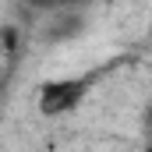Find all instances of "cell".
<instances>
[{
  "mask_svg": "<svg viewBox=\"0 0 152 152\" xmlns=\"http://www.w3.org/2000/svg\"><path fill=\"white\" fill-rule=\"evenodd\" d=\"M0 60H4V50H0Z\"/></svg>",
  "mask_w": 152,
  "mask_h": 152,
  "instance_id": "7",
  "label": "cell"
},
{
  "mask_svg": "<svg viewBox=\"0 0 152 152\" xmlns=\"http://www.w3.org/2000/svg\"><path fill=\"white\" fill-rule=\"evenodd\" d=\"M18 46H21V28L18 25H4L0 28V50H4V57H14Z\"/></svg>",
  "mask_w": 152,
  "mask_h": 152,
  "instance_id": "4",
  "label": "cell"
},
{
  "mask_svg": "<svg viewBox=\"0 0 152 152\" xmlns=\"http://www.w3.org/2000/svg\"><path fill=\"white\" fill-rule=\"evenodd\" d=\"M21 7L36 14H57V11H88L92 0H21Z\"/></svg>",
  "mask_w": 152,
  "mask_h": 152,
  "instance_id": "3",
  "label": "cell"
},
{
  "mask_svg": "<svg viewBox=\"0 0 152 152\" xmlns=\"http://www.w3.org/2000/svg\"><path fill=\"white\" fill-rule=\"evenodd\" d=\"M85 28V11H57V14H46V25H42V42H67Z\"/></svg>",
  "mask_w": 152,
  "mask_h": 152,
  "instance_id": "2",
  "label": "cell"
},
{
  "mask_svg": "<svg viewBox=\"0 0 152 152\" xmlns=\"http://www.w3.org/2000/svg\"><path fill=\"white\" fill-rule=\"evenodd\" d=\"M145 152H152V142H145Z\"/></svg>",
  "mask_w": 152,
  "mask_h": 152,
  "instance_id": "6",
  "label": "cell"
},
{
  "mask_svg": "<svg viewBox=\"0 0 152 152\" xmlns=\"http://www.w3.org/2000/svg\"><path fill=\"white\" fill-rule=\"evenodd\" d=\"M142 131H145V138L152 142V99L145 103V110H142Z\"/></svg>",
  "mask_w": 152,
  "mask_h": 152,
  "instance_id": "5",
  "label": "cell"
},
{
  "mask_svg": "<svg viewBox=\"0 0 152 152\" xmlns=\"http://www.w3.org/2000/svg\"><path fill=\"white\" fill-rule=\"evenodd\" d=\"M106 71H113V64H103V67L85 71V75H67V78H50V81H42V85L36 88V110H39V117L57 120V117L75 113Z\"/></svg>",
  "mask_w": 152,
  "mask_h": 152,
  "instance_id": "1",
  "label": "cell"
}]
</instances>
